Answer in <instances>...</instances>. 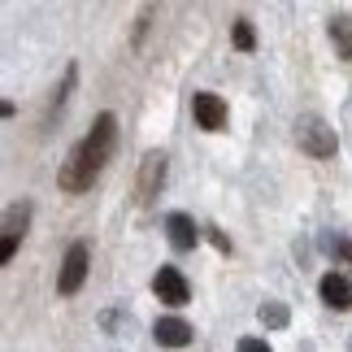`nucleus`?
Segmentation results:
<instances>
[{"label":"nucleus","instance_id":"13","mask_svg":"<svg viewBox=\"0 0 352 352\" xmlns=\"http://www.w3.org/2000/svg\"><path fill=\"white\" fill-rule=\"evenodd\" d=\"M231 35H235V48H239V52H252V48H256V31H252L248 18H235Z\"/></svg>","mask_w":352,"mask_h":352},{"label":"nucleus","instance_id":"11","mask_svg":"<svg viewBox=\"0 0 352 352\" xmlns=\"http://www.w3.org/2000/svg\"><path fill=\"white\" fill-rule=\"evenodd\" d=\"M327 31H331L335 52H340L344 61H352V13H335V18L327 22Z\"/></svg>","mask_w":352,"mask_h":352},{"label":"nucleus","instance_id":"5","mask_svg":"<svg viewBox=\"0 0 352 352\" xmlns=\"http://www.w3.org/2000/svg\"><path fill=\"white\" fill-rule=\"evenodd\" d=\"M153 292H157V300L170 305V309H183L187 300H192V287H187V278L174 265H161L153 274Z\"/></svg>","mask_w":352,"mask_h":352},{"label":"nucleus","instance_id":"17","mask_svg":"<svg viewBox=\"0 0 352 352\" xmlns=\"http://www.w3.org/2000/svg\"><path fill=\"white\" fill-rule=\"evenodd\" d=\"M348 348H352V340H348Z\"/></svg>","mask_w":352,"mask_h":352},{"label":"nucleus","instance_id":"9","mask_svg":"<svg viewBox=\"0 0 352 352\" xmlns=\"http://www.w3.org/2000/svg\"><path fill=\"white\" fill-rule=\"evenodd\" d=\"M318 292H322V305L327 309H335V314H344V309H352V283L344 278V274H322V283H318Z\"/></svg>","mask_w":352,"mask_h":352},{"label":"nucleus","instance_id":"15","mask_svg":"<svg viewBox=\"0 0 352 352\" xmlns=\"http://www.w3.org/2000/svg\"><path fill=\"white\" fill-rule=\"evenodd\" d=\"M235 352H274L265 340H256V335H243V340L235 344Z\"/></svg>","mask_w":352,"mask_h":352},{"label":"nucleus","instance_id":"16","mask_svg":"<svg viewBox=\"0 0 352 352\" xmlns=\"http://www.w3.org/2000/svg\"><path fill=\"white\" fill-rule=\"evenodd\" d=\"M209 239H213V243H218V248H222V252H231V243H226V235H222V231H213V226H209Z\"/></svg>","mask_w":352,"mask_h":352},{"label":"nucleus","instance_id":"10","mask_svg":"<svg viewBox=\"0 0 352 352\" xmlns=\"http://www.w3.org/2000/svg\"><path fill=\"white\" fill-rule=\"evenodd\" d=\"M153 340H157L161 348H187V344H192V327H187L183 318H157Z\"/></svg>","mask_w":352,"mask_h":352},{"label":"nucleus","instance_id":"6","mask_svg":"<svg viewBox=\"0 0 352 352\" xmlns=\"http://www.w3.org/2000/svg\"><path fill=\"white\" fill-rule=\"evenodd\" d=\"M192 118L200 131H226V100L218 91H196L192 96Z\"/></svg>","mask_w":352,"mask_h":352},{"label":"nucleus","instance_id":"8","mask_svg":"<svg viewBox=\"0 0 352 352\" xmlns=\"http://www.w3.org/2000/svg\"><path fill=\"white\" fill-rule=\"evenodd\" d=\"M166 239H170L174 252H192L200 243V231H196V222L187 218V213H166Z\"/></svg>","mask_w":352,"mask_h":352},{"label":"nucleus","instance_id":"7","mask_svg":"<svg viewBox=\"0 0 352 352\" xmlns=\"http://www.w3.org/2000/svg\"><path fill=\"white\" fill-rule=\"evenodd\" d=\"M161 187H166V153H148L140 161V200L144 205H153V200L161 196Z\"/></svg>","mask_w":352,"mask_h":352},{"label":"nucleus","instance_id":"2","mask_svg":"<svg viewBox=\"0 0 352 352\" xmlns=\"http://www.w3.org/2000/svg\"><path fill=\"white\" fill-rule=\"evenodd\" d=\"M296 144H300L314 161H331L340 153V135H335V126L327 118H318V113L296 118Z\"/></svg>","mask_w":352,"mask_h":352},{"label":"nucleus","instance_id":"12","mask_svg":"<svg viewBox=\"0 0 352 352\" xmlns=\"http://www.w3.org/2000/svg\"><path fill=\"white\" fill-rule=\"evenodd\" d=\"M256 318H261L265 331H283L292 322V314H287V305H283V300H265L261 309H256Z\"/></svg>","mask_w":352,"mask_h":352},{"label":"nucleus","instance_id":"1","mask_svg":"<svg viewBox=\"0 0 352 352\" xmlns=\"http://www.w3.org/2000/svg\"><path fill=\"white\" fill-rule=\"evenodd\" d=\"M113 148H118V118L113 113H96L91 118V131L74 144V153L65 157L57 183L65 187V192H87V187L104 174Z\"/></svg>","mask_w":352,"mask_h":352},{"label":"nucleus","instance_id":"4","mask_svg":"<svg viewBox=\"0 0 352 352\" xmlns=\"http://www.w3.org/2000/svg\"><path fill=\"white\" fill-rule=\"evenodd\" d=\"M26 222H31V205H9L5 209V222H0V231H5V239H0V265L13 261V252H18V239L26 235Z\"/></svg>","mask_w":352,"mask_h":352},{"label":"nucleus","instance_id":"3","mask_svg":"<svg viewBox=\"0 0 352 352\" xmlns=\"http://www.w3.org/2000/svg\"><path fill=\"white\" fill-rule=\"evenodd\" d=\"M87 261H91V252H87L83 239L65 248V256H61V274H57V292H61V296L83 292V283H87Z\"/></svg>","mask_w":352,"mask_h":352},{"label":"nucleus","instance_id":"14","mask_svg":"<svg viewBox=\"0 0 352 352\" xmlns=\"http://www.w3.org/2000/svg\"><path fill=\"white\" fill-rule=\"evenodd\" d=\"M327 248L340 256V261H352V235H335V239H327Z\"/></svg>","mask_w":352,"mask_h":352}]
</instances>
